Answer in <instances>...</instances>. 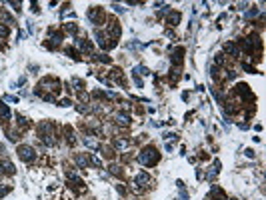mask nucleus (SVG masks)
<instances>
[{
	"mask_svg": "<svg viewBox=\"0 0 266 200\" xmlns=\"http://www.w3.org/2000/svg\"><path fill=\"white\" fill-rule=\"evenodd\" d=\"M138 160L144 164V166H154L156 160H158V152L150 146V148H146V150H142V154L138 156Z\"/></svg>",
	"mask_w": 266,
	"mask_h": 200,
	"instance_id": "f257e3e1",
	"label": "nucleus"
},
{
	"mask_svg": "<svg viewBox=\"0 0 266 200\" xmlns=\"http://www.w3.org/2000/svg\"><path fill=\"white\" fill-rule=\"evenodd\" d=\"M18 156L24 160V162H28V160L34 158V150H32L30 146H20V148H18Z\"/></svg>",
	"mask_w": 266,
	"mask_h": 200,
	"instance_id": "f03ea898",
	"label": "nucleus"
},
{
	"mask_svg": "<svg viewBox=\"0 0 266 200\" xmlns=\"http://www.w3.org/2000/svg\"><path fill=\"white\" fill-rule=\"evenodd\" d=\"M178 20H180V14L178 12H170V16H168V24H170V26H176V24H178Z\"/></svg>",
	"mask_w": 266,
	"mask_h": 200,
	"instance_id": "7ed1b4c3",
	"label": "nucleus"
},
{
	"mask_svg": "<svg viewBox=\"0 0 266 200\" xmlns=\"http://www.w3.org/2000/svg\"><path fill=\"white\" fill-rule=\"evenodd\" d=\"M224 52H230V54H234V56H238V48L234 46L232 42H228V44H224Z\"/></svg>",
	"mask_w": 266,
	"mask_h": 200,
	"instance_id": "20e7f679",
	"label": "nucleus"
},
{
	"mask_svg": "<svg viewBox=\"0 0 266 200\" xmlns=\"http://www.w3.org/2000/svg\"><path fill=\"white\" fill-rule=\"evenodd\" d=\"M134 182H136L138 186H144V184H146V182H148V176H146V174H138Z\"/></svg>",
	"mask_w": 266,
	"mask_h": 200,
	"instance_id": "39448f33",
	"label": "nucleus"
},
{
	"mask_svg": "<svg viewBox=\"0 0 266 200\" xmlns=\"http://www.w3.org/2000/svg\"><path fill=\"white\" fill-rule=\"evenodd\" d=\"M0 114H2V118H4V120H8V118H10V110H8V108L4 106L2 102H0Z\"/></svg>",
	"mask_w": 266,
	"mask_h": 200,
	"instance_id": "423d86ee",
	"label": "nucleus"
},
{
	"mask_svg": "<svg viewBox=\"0 0 266 200\" xmlns=\"http://www.w3.org/2000/svg\"><path fill=\"white\" fill-rule=\"evenodd\" d=\"M116 118H118L120 124H130V116H126V114H118Z\"/></svg>",
	"mask_w": 266,
	"mask_h": 200,
	"instance_id": "0eeeda50",
	"label": "nucleus"
},
{
	"mask_svg": "<svg viewBox=\"0 0 266 200\" xmlns=\"http://www.w3.org/2000/svg\"><path fill=\"white\" fill-rule=\"evenodd\" d=\"M76 162H78L80 166H88V158L86 156H76Z\"/></svg>",
	"mask_w": 266,
	"mask_h": 200,
	"instance_id": "6e6552de",
	"label": "nucleus"
},
{
	"mask_svg": "<svg viewBox=\"0 0 266 200\" xmlns=\"http://www.w3.org/2000/svg\"><path fill=\"white\" fill-rule=\"evenodd\" d=\"M128 146V140H118L116 142V148H126Z\"/></svg>",
	"mask_w": 266,
	"mask_h": 200,
	"instance_id": "1a4fd4ad",
	"label": "nucleus"
},
{
	"mask_svg": "<svg viewBox=\"0 0 266 200\" xmlns=\"http://www.w3.org/2000/svg\"><path fill=\"white\" fill-rule=\"evenodd\" d=\"M0 36H8V28L0 24Z\"/></svg>",
	"mask_w": 266,
	"mask_h": 200,
	"instance_id": "9d476101",
	"label": "nucleus"
},
{
	"mask_svg": "<svg viewBox=\"0 0 266 200\" xmlns=\"http://www.w3.org/2000/svg\"><path fill=\"white\" fill-rule=\"evenodd\" d=\"M112 8H114V10H116L118 14H122V12H124V8L120 6V4H112Z\"/></svg>",
	"mask_w": 266,
	"mask_h": 200,
	"instance_id": "9b49d317",
	"label": "nucleus"
},
{
	"mask_svg": "<svg viewBox=\"0 0 266 200\" xmlns=\"http://www.w3.org/2000/svg\"><path fill=\"white\" fill-rule=\"evenodd\" d=\"M256 14H258V10H250V12H248L246 16H248V18H252V16H256Z\"/></svg>",
	"mask_w": 266,
	"mask_h": 200,
	"instance_id": "f8f14e48",
	"label": "nucleus"
},
{
	"mask_svg": "<svg viewBox=\"0 0 266 200\" xmlns=\"http://www.w3.org/2000/svg\"><path fill=\"white\" fill-rule=\"evenodd\" d=\"M8 102H18V98H14V96H6Z\"/></svg>",
	"mask_w": 266,
	"mask_h": 200,
	"instance_id": "ddd939ff",
	"label": "nucleus"
}]
</instances>
